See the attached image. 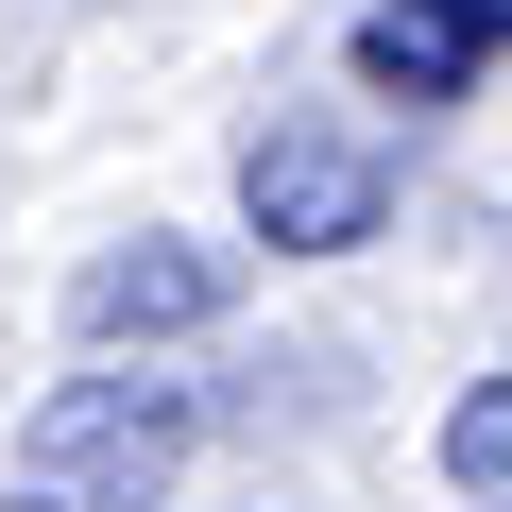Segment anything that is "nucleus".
I'll list each match as a JSON object with an SVG mask.
<instances>
[{"instance_id":"nucleus-1","label":"nucleus","mask_w":512,"mask_h":512,"mask_svg":"<svg viewBox=\"0 0 512 512\" xmlns=\"http://www.w3.org/2000/svg\"><path fill=\"white\" fill-rule=\"evenodd\" d=\"M188 427H205L188 376H69L0 461V512H171Z\"/></svg>"},{"instance_id":"nucleus-2","label":"nucleus","mask_w":512,"mask_h":512,"mask_svg":"<svg viewBox=\"0 0 512 512\" xmlns=\"http://www.w3.org/2000/svg\"><path fill=\"white\" fill-rule=\"evenodd\" d=\"M239 222L274 239V256H359L393 222V154L359 120H274V137L239 154Z\"/></svg>"},{"instance_id":"nucleus-3","label":"nucleus","mask_w":512,"mask_h":512,"mask_svg":"<svg viewBox=\"0 0 512 512\" xmlns=\"http://www.w3.org/2000/svg\"><path fill=\"white\" fill-rule=\"evenodd\" d=\"M69 308H86V342H188L239 308V256L222 239H120V256H86Z\"/></svg>"},{"instance_id":"nucleus-4","label":"nucleus","mask_w":512,"mask_h":512,"mask_svg":"<svg viewBox=\"0 0 512 512\" xmlns=\"http://www.w3.org/2000/svg\"><path fill=\"white\" fill-rule=\"evenodd\" d=\"M495 52H512V0H376L359 18V86L393 103H461Z\"/></svg>"},{"instance_id":"nucleus-5","label":"nucleus","mask_w":512,"mask_h":512,"mask_svg":"<svg viewBox=\"0 0 512 512\" xmlns=\"http://www.w3.org/2000/svg\"><path fill=\"white\" fill-rule=\"evenodd\" d=\"M444 495H461V512H512V376H478V393L444 410Z\"/></svg>"}]
</instances>
